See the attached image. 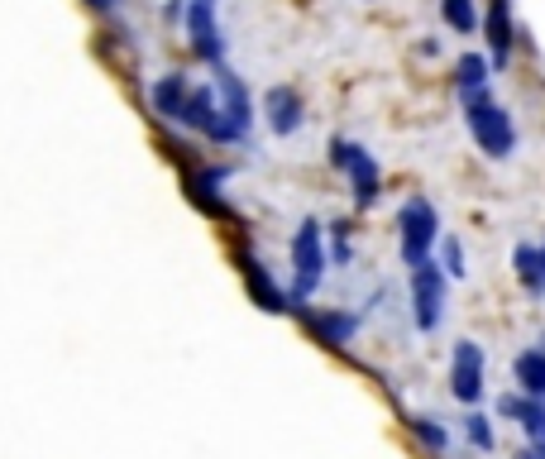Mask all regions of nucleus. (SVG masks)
Masks as SVG:
<instances>
[{
  "mask_svg": "<svg viewBox=\"0 0 545 459\" xmlns=\"http://www.w3.org/2000/svg\"><path fill=\"white\" fill-rule=\"evenodd\" d=\"M541 268H545V244H541Z\"/></svg>",
  "mask_w": 545,
  "mask_h": 459,
  "instance_id": "obj_26",
  "label": "nucleus"
},
{
  "mask_svg": "<svg viewBox=\"0 0 545 459\" xmlns=\"http://www.w3.org/2000/svg\"><path fill=\"white\" fill-rule=\"evenodd\" d=\"M440 15L455 34H474L479 29V5L474 0H440Z\"/></svg>",
  "mask_w": 545,
  "mask_h": 459,
  "instance_id": "obj_20",
  "label": "nucleus"
},
{
  "mask_svg": "<svg viewBox=\"0 0 545 459\" xmlns=\"http://www.w3.org/2000/svg\"><path fill=\"white\" fill-rule=\"evenodd\" d=\"M512 268H517V283H522L526 292H536V297H541V292H545L541 249H536V244H517V249H512Z\"/></svg>",
  "mask_w": 545,
  "mask_h": 459,
  "instance_id": "obj_16",
  "label": "nucleus"
},
{
  "mask_svg": "<svg viewBox=\"0 0 545 459\" xmlns=\"http://www.w3.org/2000/svg\"><path fill=\"white\" fill-rule=\"evenodd\" d=\"M464 120H469V134H474V144H479L488 158H512L517 149V125H512V115L488 96H464Z\"/></svg>",
  "mask_w": 545,
  "mask_h": 459,
  "instance_id": "obj_3",
  "label": "nucleus"
},
{
  "mask_svg": "<svg viewBox=\"0 0 545 459\" xmlns=\"http://www.w3.org/2000/svg\"><path fill=\"white\" fill-rule=\"evenodd\" d=\"M407 426H412V436L421 440V445H426L431 455H445V450H450V431L440 426L436 416H412Z\"/></svg>",
  "mask_w": 545,
  "mask_h": 459,
  "instance_id": "obj_19",
  "label": "nucleus"
},
{
  "mask_svg": "<svg viewBox=\"0 0 545 459\" xmlns=\"http://www.w3.org/2000/svg\"><path fill=\"white\" fill-rule=\"evenodd\" d=\"M302 321L311 326V335L321 340V345H330V350H345V345H354V335H359V316L354 311H326V306H302Z\"/></svg>",
  "mask_w": 545,
  "mask_h": 459,
  "instance_id": "obj_9",
  "label": "nucleus"
},
{
  "mask_svg": "<svg viewBox=\"0 0 545 459\" xmlns=\"http://www.w3.org/2000/svg\"><path fill=\"white\" fill-rule=\"evenodd\" d=\"M464 436H469V445H474L479 455H488V450L498 445V431H493V421H488L483 412H469V416H464Z\"/></svg>",
  "mask_w": 545,
  "mask_h": 459,
  "instance_id": "obj_21",
  "label": "nucleus"
},
{
  "mask_svg": "<svg viewBox=\"0 0 545 459\" xmlns=\"http://www.w3.org/2000/svg\"><path fill=\"white\" fill-rule=\"evenodd\" d=\"M220 187H225V173H211V168H201V173H192V192H197V201L211 211V216H230V206H225V197H216Z\"/></svg>",
  "mask_w": 545,
  "mask_h": 459,
  "instance_id": "obj_18",
  "label": "nucleus"
},
{
  "mask_svg": "<svg viewBox=\"0 0 545 459\" xmlns=\"http://www.w3.org/2000/svg\"><path fill=\"white\" fill-rule=\"evenodd\" d=\"M326 244H330V263H335V268H345V263L354 259V240H349L345 220H335V225L326 230Z\"/></svg>",
  "mask_w": 545,
  "mask_h": 459,
  "instance_id": "obj_22",
  "label": "nucleus"
},
{
  "mask_svg": "<svg viewBox=\"0 0 545 459\" xmlns=\"http://www.w3.org/2000/svg\"><path fill=\"white\" fill-rule=\"evenodd\" d=\"M244 278H249V292H254V302L263 306V311H292V292H283V287L273 283V273H268V263L254 259V254H244Z\"/></svg>",
  "mask_w": 545,
  "mask_h": 459,
  "instance_id": "obj_13",
  "label": "nucleus"
},
{
  "mask_svg": "<svg viewBox=\"0 0 545 459\" xmlns=\"http://www.w3.org/2000/svg\"><path fill=\"white\" fill-rule=\"evenodd\" d=\"M407 292H412V321L416 330H440V321H445V302H450V273L440 268L436 259L416 263L412 278H407Z\"/></svg>",
  "mask_w": 545,
  "mask_h": 459,
  "instance_id": "obj_4",
  "label": "nucleus"
},
{
  "mask_svg": "<svg viewBox=\"0 0 545 459\" xmlns=\"http://www.w3.org/2000/svg\"><path fill=\"white\" fill-rule=\"evenodd\" d=\"M330 168H340L349 177V192H354V206L359 211H369L378 192H383V173H378V163H373V153L364 144H354V139H330Z\"/></svg>",
  "mask_w": 545,
  "mask_h": 459,
  "instance_id": "obj_5",
  "label": "nucleus"
},
{
  "mask_svg": "<svg viewBox=\"0 0 545 459\" xmlns=\"http://www.w3.org/2000/svg\"><path fill=\"white\" fill-rule=\"evenodd\" d=\"M436 263L450 273V278H464V273H469V268H464V244H459L455 235H445V240H440V259Z\"/></svg>",
  "mask_w": 545,
  "mask_h": 459,
  "instance_id": "obj_23",
  "label": "nucleus"
},
{
  "mask_svg": "<svg viewBox=\"0 0 545 459\" xmlns=\"http://www.w3.org/2000/svg\"><path fill=\"white\" fill-rule=\"evenodd\" d=\"M187 39L197 48V58H206L211 67H225V39H220V24H216V0H187Z\"/></svg>",
  "mask_w": 545,
  "mask_h": 459,
  "instance_id": "obj_8",
  "label": "nucleus"
},
{
  "mask_svg": "<svg viewBox=\"0 0 545 459\" xmlns=\"http://www.w3.org/2000/svg\"><path fill=\"white\" fill-rule=\"evenodd\" d=\"M512 378H517V393L541 397L545 402V345L517 354V359H512Z\"/></svg>",
  "mask_w": 545,
  "mask_h": 459,
  "instance_id": "obj_14",
  "label": "nucleus"
},
{
  "mask_svg": "<svg viewBox=\"0 0 545 459\" xmlns=\"http://www.w3.org/2000/svg\"><path fill=\"white\" fill-rule=\"evenodd\" d=\"M216 96H220V106H225V115L235 120V130L249 134V125H254V101H249V91H244V82L230 72V67H216Z\"/></svg>",
  "mask_w": 545,
  "mask_h": 459,
  "instance_id": "obj_12",
  "label": "nucleus"
},
{
  "mask_svg": "<svg viewBox=\"0 0 545 459\" xmlns=\"http://www.w3.org/2000/svg\"><path fill=\"white\" fill-rule=\"evenodd\" d=\"M187 130L206 134L211 144H240L244 134L235 130V120L225 115V106H220L216 87H197L192 91V106H187Z\"/></svg>",
  "mask_w": 545,
  "mask_h": 459,
  "instance_id": "obj_7",
  "label": "nucleus"
},
{
  "mask_svg": "<svg viewBox=\"0 0 545 459\" xmlns=\"http://www.w3.org/2000/svg\"><path fill=\"white\" fill-rule=\"evenodd\" d=\"M440 216L436 206L426 197H407L402 201V211H397V254H402V263L407 268H416V263L431 259V249H440Z\"/></svg>",
  "mask_w": 545,
  "mask_h": 459,
  "instance_id": "obj_2",
  "label": "nucleus"
},
{
  "mask_svg": "<svg viewBox=\"0 0 545 459\" xmlns=\"http://www.w3.org/2000/svg\"><path fill=\"white\" fill-rule=\"evenodd\" d=\"M455 87H459V96H479V91H488V58H483V53H464V58H459Z\"/></svg>",
  "mask_w": 545,
  "mask_h": 459,
  "instance_id": "obj_17",
  "label": "nucleus"
},
{
  "mask_svg": "<svg viewBox=\"0 0 545 459\" xmlns=\"http://www.w3.org/2000/svg\"><path fill=\"white\" fill-rule=\"evenodd\" d=\"M517 459H536V455H531V450H522V455H517Z\"/></svg>",
  "mask_w": 545,
  "mask_h": 459,
  "instance_id": "obj_25",
  "label": "nucleus"
},
{
  "mask_svg": "<svg viewBox=\"0 0 545 459\" xmlns=\"http://www.w3.org/2000/svg\"><path fill=\"white\" fill-rule=\"evenodd\" d=\"M483 388H488V359H483V345L459 340L455 354H450V393H455V402L474 407V402L483 397Z\"/></svg>",
  "mask_w": 545,
  "mask_h": 459,
  "instance_id": "obj_6",
  "label": "nucleus"
},
{
  "mask_svg": "<svg viewBox=\"0 0 545 459\" xmlns=\"http://www.w3.org/2000/svg\"><path fill=\"white\" fill-rule=\"evenodd\" d=\"M192 82L182 77V72H168V77H158L153 82V91H149V101H153V110L163 115V120H182L187 125V106H192Z\"/></svg>",
  "mask_w": 545,
  "mask_h": 459,
  "instance_id": "obj_11",
  "label": "nucleus"
},
{
  "mask_svg": "<svg viewBox=\"0 0 545 459\" xmlns=\"http://www.w3.org/2000/svg\"><path fill=\"white\" fill-rule=\"evenodd\" d=\"M302 96H297V87H268L263 91V120H268V130L278 134V139H287V134L302 130Z\"/></svg>",
  "mask_w": 545,
  "mask_h": 459,
  "instance_id": "obj_10",
  "label": "nucleus"
},
{
  "mask_svg": "<svg viewBox=\"0 0 545 459\" xmlns=\"http://www.w3.org/2000/svg\"><path fill=\"white\" fill-rule=\"evenodd\" d=\"M326 268H330V244H326V225L306 216L292 235V311H302L316 287L326 283Z\"/></svg>",
  "mask_w": 545,
  "mask_h": 459,
  "instance_id": "obj_1",
  "label": "nucleus"
},
{
  "mask_svg": "<svg viewBox=\"0 0 545 459\" xmlns=\"http://www.w3.org/2000/svg\"><path fill=\"white\" fill-rule=\"evenodd\" d=\"M488 48H493V63H507L512 53V0H488Z\"/></svg>",
  "mask_w": 545,
  "mask_h": 459,
  "instance_id": "obj_15",
  "label": "nucleus"
},
{
  "mask_svg": "<svg viewBox=\"0 0 545 459\" xmlns=\"http://www.w3.org/2000/svg\"><path fill=\"white\" fill-rule=\"evenodd\" d=\"M91 10H115V5H120V0H87Z\"/></svg>",
  "mask_w": 545,
  "mask_h": 459,
  "instance_id": "obj_24",
  "label": "nucleus"
}]
</instances>
